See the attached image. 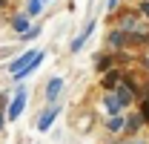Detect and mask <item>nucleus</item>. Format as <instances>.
Segmentation results:
<instances>
[{
  "label": "nucleus",
  "mask_w": 149,
  "mask_h": 144,
  "mask_svg": "<svg viewBox=\"0 0 149 144\" xmlns=\"http://www.w3.org/2000/svg\"><path fill=\"white\" fill-rule=\"evenodd\" d=\"M23 107H26V90H17V95H15V98H12V104H9L6 118H9V121H17L20 112H23Z\"/></svg>",
  "instance_id": "7ed1b4c3"
},
{
  "label": "nucleus",
  "mask_w": 149,
  "mask_h": 144,
  "mask_svg": "<svg viewBox=\"0 0 149 144\" xmlns=\"http://www.w3.org/2000/svg\"><path fill=\"white\" fill-rule=\"evenodd\" d=\"M141 124H143V118H141V115H129V118H126V124H123V130H126V133H135V130H141Z\"/></svg>",
  "instance_id": "1a4fd4ad"
},
{
  "label": "nucleus",
  "mask_w": 149,
  "mask_h": 144,
  "mask_svg": "<svg viewBox=\"0 0 149 144\" xmlns=\"http://www.w3.org/2000/svg\"><path fill=\"white\" fill-rule=\"evenodd\" d=\"M123 124H126V121H123L120 115H115V118H109V133H120V130H123Z\"/></svg>",
  "instance_id": "f8f14e48"
},
{
  "label": "nucleus",
  "mask_w": 149,
  "mask_h": 144,
  "mask_svg": "<svg viewBox=\"0 0 149 144\" xmlns=\"http://www.w3.org/2000/svg\"><path fill=\"white\" fill-rule=\"evenodd\" d=\"M60 90H63V81H60V78H52L49 87H46V98H49V104H55V98L60 95Z\"/></svg>",
  "instance_id": "39448f33"
},
{
  "label": "nucleus",
  "mask_w": 149,
  "mask_h": 144,
  "mask_svg": "<svg viewBox=\"0 0 149 144\" xmlns=\"http://www.w3.org/2000/svg\"><path fill=\"white\" fill-rule=\"evenodd\" d=\"M141 12H143V15L149 18V0H146V3H141Z\"/></svg>",
  "instance_id": "f3484780"
},
{
  "label": "nucleus",
  "mask_w": 149,
  "mask_h": 144,
  "mask_svg": "<svg viewBox=\"0 0 149 144\" xmlns=\"http://www.w3.org/2000/svg\"><path fill=\"white\" fill-rule=\"evenodd\" d=\"M3 3H6V0H0V6H3Z\"/></svg>",
  "instance_id": "4be33fe9"
},
{
  "label": "nucleus",
  "mask_w": 149,
  "mask_h": 144,
  "mask_svg": "<svg viewBox=\"0 0 149 144\" xmlns=\"http://www.w3.org/2000/svg\"><path fill=\"white\" fill-rule=\"evenodd\" d=\"M115 95H118L120 107H126V104L132 101V95H135V87H118V90H115Z\"/></svg>",
  "instance_id": "0eeeda50"
},
{
  "label": "nucleus",
  "mask_w": 149,
  "mask_h": 144,
  "mask_svg": "<svg viewBox=\"0 0 149 144\" xmlns=\"http://www.w3.org/2000/svg\"><path fill=\"white\" fill-rule=\"evenodd\" d=\"M141 118H149V104L143 107V112H141Z\"/></svg>",
  "instance_id": "6ab92c4d"
},
{
  "label": "nucleus",
  "mask_w": 149,
  "mask_h": 144,
  "mask_svg": "<svg viewBox=\"0 0 149 144\" xmlns=\"http://www.w3.org/2000/svg\"><path fill=\"white\" fill-rule=\"evenodd\" d=\"M92 29H95V23H89V26H86V32H83L80 37H74V40H72V52H77V49H80V46L86 43V37L92 35Z\"/></svg>",
  "instance_id": "6e6552de"
},
{
  "label": "nucleus",
  "mask_w": 149,
  "mask_h": 144,
  "mask_svg": "<svg viewBox=\"0 0 149 144\" xmlns=\"http://www.w3.org/2000/svg\"><path fill=\"white\" fill-rule=\"evenodd\" d=\"M109 43H112V46H123V43H126V32H120V29H115V32L109 35Z\"/></svg>",
  "instance_id": "9d476101"
},
{
  "label": "nucleus",
  "mask_w": 149,
  "mask_h": 144,
  "mask_svg": "<svg viewBox=\"0 0 149 144\" xmlns=\"http://www.w3.org/2000/svg\"><path fill=\"white\" fill-rule=\"evenodd\" d=\"M103 107H106V112H109L112 118H115V115H118V112H120V101H118V95H115V92H106V98H103Z\"/></svg>",
  "instance_id": "20e7f679"
},
{
  "label": "nucleus",
  "mask_w": 149,
  "mask_h": 144,
  "mask_svg": "<svg viewBox=\"0 0 149 144\" xmlns=\"http://www.w3.org/2000/svg\"><path fill=\"white\" fill-rule=\"evenodd\" d=\"M40 3H46V0H40Z\"/></svg>",
  "instance_id": "5701e85b"
},
{
  "label": "nucleus",
  "mask_w": 149,
  "mask_h": 144,
  "mask_svg": "<svg viewBox=\"0 0 149 144\" xmlns=\"http://www.w3.org/2000/svg\"><path fill=\"white\" fill-rule=\"evenodd\" d=\"M57 112H60V107H57V104H49V107L37 115V130H40V133H46V130L52 127V121L57 118Z\"/></svg>",
  "instance_id": "f03ea898"
},
{
  "label": "nucleus",
  "mask_w": 149,
  "mask_h": 144,
  "mask_svg": "<svg viewBox=\"0 0 149 144\" xmlns=\"http://www.w3.org/2000/svg\"><path fill=\"white\" fill-rule=\"evenodd\" d=\"M37 35H40V26H35V29H26L20 37H23V40H32V37H37Z\"/></svg>",
  "instance_id": "4468645a"
},
{
  "label": "nucleus",
  "mask_w": 149,
  "mask_h": 144,
  "mask_svg": "<svg viewBox=\"0 0 149 144\" xmlns=\"http://www.w3.org/2000/svg\"><path fill=\"white\" fill-rule=\"evenodd\" d=\"M115 6H118V0H106V9H109V12L115 9Z\"/></svg>",
  "instance_id": "a211bd4d"
},
{
  "label": "nucleus",
  "mask_w": 149,
  "mask_h": 144,
  "mask_svg": "<svg viewBox=\"0 0 149 144\" xmlns=\"http://www.w3.org/2000/svg\"><path fill=\"white\" fill-rule=\"evenodd\" d=\"M40 9H43V3H40V0H29V15H32V18L40 15Z\"/></svg>",
  "instance_id": "ddd939ff"
},
{
  "label": "nucleus",
  "mask_w": 149,
  "mask_h": 144,
  "mask_svg": "<svg viewBox=\"0 0 149 144\" xmlns=\"http://www.w3.org/2000/svg\"><path fill=\"white\" fill-rule=\"evenodd\" d=\"M126 144H141V141H126Z\"/></svg>",
  "instance_id": "aec40b11"
},
{
  "label": "nucleus",
  "mask_w": 149,
  "mask_h": 144,
  "mask_svg": "<svg viewBox=\"0 0 149 144\" xmlns=\"http://www.w3.org/2000/svg\"><path fill=\"white\" fill-rule=\"evenodd\" d=\"M106 66H112V58H109V61H106V58H100V61H97V69L103 72V69H106Z\"/></svg>",
  "instance_id": "dca6fc26"
},
{
  "label": "nucleus",
  "mask_w": 149,
  "mask_h": 144,
  "mask_svg": "<svg viewBox=\"0 0 149 144\" xmlns=\"http://www.w3.org/2000/svg\"><path fill=\"white\" fill-rule=\"evenodd\" d=\"M26 26H29L26 18H15V29H17V32H26Z\"/></svg>",
  "instance_id": "2eb2a0df"
},
{
  "label": "nucleus",
  "mask_w": 149,
  "mask_h": 144,
  "mask_svg": "<svg viewBox=\"0 0 149 144\" xmlns=\"http://www.w3.org/2000/svg\"><path fill=\"white\" fill-rule=\"evenodd\" d=\"M0 127H3V115H0Z\"/></svg>",
  "instance_id": "412c9836"
},
{
  "label": "nucleus",
  "mask_w": 149,
  "mask_h": 144,
  "mask_svg": "<svg viewBox=\"0 0 149 144\" xmlns=\"http://www.w3.org/2000/svg\"><path fill=\"white\" fill-rule=\"evenodd\" d=\"M118 81H120V72L109 69L106 75H103V81H100V84L106 87V92H115V90H118Z\"/></svg>",
  "instance_id": "423d86ee"
},
{
  "label": "nucleus",
  "mask_w": 149,
  "mask_h": 144,
  "mask_svg": "<svg viewBox=\"0 0 149 144\" xmlns=\"http://www.w3.org/2000/svg\"><path fill=\"white\" fill-rule=\"evenodd\" d=\"M120 26H123V29H135V26H138V15H135V12H132V15H123V18H120ZM123 29H120V32H123Z\"/></svg>",
  "instance_id": "9b49d317"
},
{
  "label": "nucleus",
  "mask_w": 149,
  "mask_h": 144,
  "mask_svg": "<svg viewBox=\"0 0 149 144\" xmlns=\"http://www.w3.org/2000/svg\"><path fill=\"white\" fill-rule=\"evenodd\" d=\"M40 61H43V52H37V49H29L26 55H20L17 61H12V64H9V72H12V75L20 81L23 75H29V72L35 69Z\"/></svg>",
  "instance_id": "f257e3e1"
}]
</instances>
